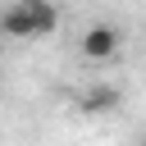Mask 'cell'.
Here are the masks:
<instances>
[{
    "mask_svg": "<svg viewBox=\"0 0 146 146\" xmlns=\"http://www.w3.org/2000/svg\"><path fill=\"white\" fill-rule=\"evenodd\" d=\"M0 46H5V36H0Z\"/></svg>",
    "mask_w": 146,
    "mask_h": 146,
    "instance_id": "3957f363",
    "label": "cell"
},
{
    "mask_svg": "<svg viewBox=\"0 0 146 146\" xmlns=\"http://www.w3.org/2000/svg\"><path fill=\"white\" fill-rule=\"evenodd\" d=\"M78 50H82V59H91V64H110V59L123 50V32H119L114 23H91V27L78 36Z\"/></svg>",
    "mask_w": 146,
    "mask_h": 146,
    "instance_id": "6da1fadb",
    "label": "cell"
},
{
    "mask_svg": "<svg viewBox=\"0 0 146 146\" xmlns=\"http://www.w3.org/2000/svg\"><path fill=\"white\" fill-rule=\"evenodd\" d=\"M123 96H119V87H110V82H100V87H91L82 100H78V110L82 114H105V110H114Z\"/></svg>",
    "mask_w": 146,
    "mask_h": 146,
    "instance_id": "7a4b0ae2",
    "label": "cell"
}]
</instances>
